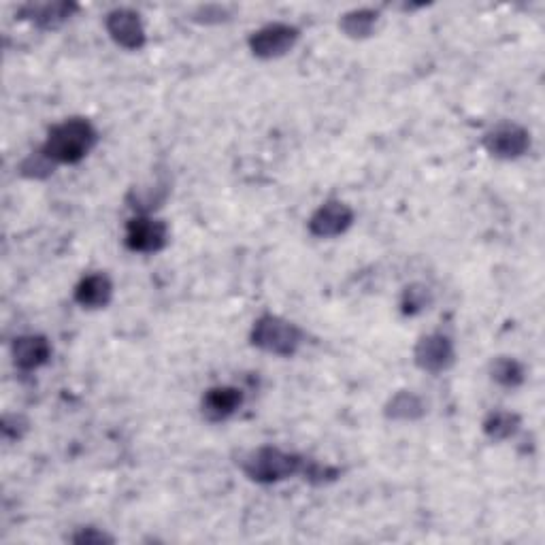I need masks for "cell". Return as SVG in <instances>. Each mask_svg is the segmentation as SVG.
Instances as JSON below:
<instances>
[{"instance_id":"cell-20","label":"cell","mask_w":545,"mask_h":545,"mask_svg":"<svg viewBox=\"0 0 545 545\" xmlns=\"http://www.w3.org/2000/svg\"><path fill=\"white\" fill-rule=\"evenodd\" d=\"M73 543H86V545H101V543H113L115 539L107 533H103L101 528H79V531L71 537Z\"/></svg>"},{"instance_id":"cell-6","label":"cell","mask_w":545,"mask_h":545,"mask_svg":"<svg viewBox=\"0 0 545 545\" xmlns=\"http://www.w3.org/2000/svg\"><path fill=\"white\" fill-rule=\"evenodd\" d=\"M482 143L492 158L511 162L531 150V132L516 122H499L486 132Z\"/></svg>"},{"instance_id":"cell-19","label":"cell","mask_w":545,"mask_h":545,"mask_svg":"<svg viewBox=\"0 0 545 545\" xmlns=\"http://www.w3.org/2000/svg\"><path fill=\"white\" fill-rule=\"evenodd\" d=\"M433 305V292L424 284H411L403 290L401 311L403 316H420Z\"/></svg>"},{"instance_id":"cell-1","label":"cell","mask_w":545,"mask_h":545,"mask_svg":"<svg viewBox=\"0 0 545 545\" xmlns=\"http://www.w3.org/2000/svg\"><path fill=\"white\" fill-rule=\"evenodd\" d=\"M98 130L86 118H69L47 132V139L41 150L60 164H79L86 160L98 145Z\"/></svg>"},{"instance_id":"cell-18","label":"cell","mask_w":545,"mask_h":545,"mask_svg":"<svg viewBox=\"0 0 545 545\" xmlns=\"http://www.w3.org/2000/svg\"><path fill=\"white\" fill-rule=\"evenodd\" d=\"M58 169V164L49 158L41 147L35 152H30L22 162H20V175L24 179H32V181H43L47 177H52Z\"/></svg>"},{"instance_id":"cell-3","label":"cell","mask_w":545,"mask_h":545,"mask_svg":"<svg viewBox=\"0 0 545 545\" xmlns=\"http://www.w3.org/2000/svg\"><path fill=\"white\" fill-rule=\"evenodd\" d=\"M250 341L254 348L262 352L279 356V358H292L305 343V333L294 322L282 316H275V313H262L252 326Z\"/></svg>"},{"instance_id":"cell-7","label":"cell","mask_w":545,"mask_h":545,"mask_svg":"<svg viewBox=\"0 0 545 545\" xmlns=\"http://www.w3.org/2000/svg\"><path fill=\"white\" fill-rule=\"evenodd\" d=\"M416 367L428 375H441L450 371L456 362V345L450 335L428 333L418 339L414 348Z\"/></svg>"},{"instance_id":"cell-4","label":"cell","mask_w":545,"mask_h":545,"mask_svg":"<svg viewBox=\"0 0 545 545\" xmlns=\"http://www.w3.org/2000/svg\"><path fill=\"white\" fill-rule=\"evenodd\" d=\"M169 239V224L152 213H137L128 220L124 230V243L135 254H158L169 245Z\"/></svg>"},{"instance_id":"cell-11","label":"cell","mask_w":545,"mask_h":545,"mask_svg":"<svg viewBox=\"0 0 545 545\" xmlns=\"http://www.w3.org/2000/svg\"><path fill=\"white\" fill-rule=\"evenodd\" d=\"M52 352V343L43 335H22L11 345L13 365L24 373L45 367L52 360Z\"/></svg>"},{"instance_id":"cell-9","label":"cell","mask_w":545,"mask_h":545,"mask_svg":"<svg viewBox=\"0 0 545 545\" xmlns=\"http://www.w3.org/2000/svg\"><path fill=\"white\" fill-rule=\"evenodd\" d=\"M105 28L111 41L126 49V52H139L147 45V30L141 15L135 9L118 7L107 13Z\"/></svg>"},{"instance_id":"cell-13","label":"cell","mask_w":545,"mask_h":545,"mask_svg":"<svg viewBox=\"0 0 545 545\" xmlns=\"http://www.w3.org/2000/svg\"><path fill=\"white\" fill-rule=\"evenodd\" d=\"M79 7L73 3H47V5H26L22 7V20H28L41 30H58L73 18Z\"/></svg>"},{"instance_id":"cell-16","label":"cell","mask_w":545,"mask_h":545,"mask_svg":"<svg viewBox=\"0 0 545 545\" xmlns=\"http://www.w3.org/2000/svg\"><path fill=\"white\" fill-rule=\"evenodd\" d=\"M522 426V418L514 411L507 409H494L484 418L482 431L490 441H507L514 437Z\"/></svg>"},{"instance_id":"cell-15","label":"cell","mask_w":545,"mask_h":545,"mask_svg":"<svg viewBox=\"0 0 545 545\" xmlns=\"http://www.w3.org/2000/svg\"><path fill=\"white\" fill-rule=\"evenodd\" d=\"M379 22V11L375 9H352L339 20V28L350 39H369Z\"/></svg>"},{"instance_id":"cell-8","label":"cell","mask_w":545,"mask_h":545,"mask_svg":"<svg viewBox=\"0 0 545 545\" xmlns=\"http://www.w3.org/2000/svg\"><path fill=\"white\" fill-rule=\"evenodd\" d=\"M354 220H356L354 209L348 203L333 198V201L322 203L316 211L311 213L307 230L309 235L316 239H337L348 233V230L354 226Z\"/></svg>"},{"instance_id":"cell-10","label":"cell","mask_w":545,"mask_h":545,"mask_svg":"<svg viewBox=\"0 0 545 545\" xmlns=\"http://www.w3.org/2000/svg\"><path fill=\"white\" fill-rule=\"evenodd\" d=\"M243 390L237 386H213L203 394L201 414L207 422L220 424L233 418L243 407Z\"/></svg>"},{"instance_id":"cell-12","label":"cell","mask_w":545,"mask_h":545,"mask_svg":"<svg viewBox=\"0 0 545 545\" xmlns=\"http://www.w3.org/2000/svg\"><path fill=\"white\" fill-rule=\"evenodd\" d=\"M113 294L115 286L111 282V277L107 273L96 271L79 279V284L73 290V299L79 307L96 311L109 307L113 301Z\"/></svg>"},{"instance_id":"cell-2","label":"cell","mask_w":545,"mask_h":545,"mask_svg":"<svg viewBox=\"0 0 545 545\" xmlns=\"http://www.w3.org/2000/svg\"><path fill=\"white\" fill-rule=\"evenodd\" d=\"M307 458L294 452H286L273 448V445H262L252 452H247L241 460V471L256 484H279L290 477L303 475Z\"/></svg>"},{"instance_id":"cell-21","label":"cell","mask_w":545,"mask_h":545,"mask_svg":"<svg viewBox=\"0 0 545 545\" xmlns=\"http://www.w3.org/2000/svg\"><path fill=\"white\" fill-rule=\"evenodd\" d=\"M15 424H18V433H15V439H22L24 431H26V428H28V422H26L22 416H15ZM11 431H13V426H11V424H9V420L5 418V422H3V435H5L7 439H13Z\"/></svg>"},{"instance_id":"cell-5","label":"cell","mask_w":545,"mask_h":545,"mask_svg":"<svg viewBox=\"0 0 545 545\" xmlns=\"http://www.w3.org/2000/svg\"><path fill=\"white\" fill-rule=\"evenodd\" d=\"M299 39L301 30L296 26L286 22H273L252 32L250 39H247V45H250V52L258 60H277L290 54Z\"/></svg>"},{"instance_id":"cell-17","label":"cell","mask_w":545,"mask_h":545,"mask_svg":"<svg viewBox=\"0 0 545 545\" xmlns=\"http://www.w3.org/2000/svg\"><path fill=\"white\" fill-rule=\"evenodd\" d=\"M490 379L501 388L516 390L526 382V369L516 358L499 356L490 362Z\"/></svg>"},{"instance_id":"cell-14","label":"cell","mask_w":545,"mask_h":545,"mask_svg":"<svg viewBox=\"0 0 545 545\" xmlns=\"http://www.w3.org/2000/svg\"><path fill=\"white\" fill-rule=\"evenodd\" d=\"M384 416L390 422H418L426 416V403L416 392L399 390L384 405Z\"/></svg>"}]
</instances>
